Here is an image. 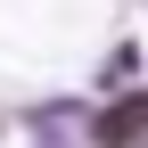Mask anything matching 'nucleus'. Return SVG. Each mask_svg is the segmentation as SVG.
I'll list each match as a JSON object with an SVG mask.
<instances>
[{
    "label": "nucleus",
    "instance_id": "f257e3e1",
    "mask_svg": "<svg viewBox=\"0 0 148 148\" xmlns=\"http://www.w3.org/2000/svg\"><path fill=\"white\" fill-rule=\"evenodd\" d=\"M90 148H148V82L99 99V115H90Z\"/></svg>",
    "mask_w": 148,
    "mask_h": 148
},
{
    "label": "nucleus",
    "instance_id": "f03ea898",
    "mask_svg": "<svg viewBox=\"0 0 148 148\" xmlns=\"http://www.w3.org/2000/svg\"><path fill=\"white\" fill-rule=\"evenodd\" d=\"M132 74H140V41H115V49H107V66H99V90L115 99V90H132Z\"/></svg>",
    "mask_w": 148,
    "mask_h": 148
},
{
    "label": "nucleus",
    "instance_id": "7ed1b4c3",
    "mask_svg": "<svg viewBox=\"0 0 148 148\" xmlns=\"http://www.w3.org/2000/svg\"><path fill=\"white\" fill-rule=\"evenodd\" d=\"M33 148H90V140H33Z\"/></svg>",
    "mask_w": 148,
    "mask_h": 148
}]
</instances>
